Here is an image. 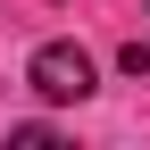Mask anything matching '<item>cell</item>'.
<instances>
[{
    "mask_svg": "<svg viewBox=\"0 0 150 150\" xmlns=\"http://www.w3.org/2000/svg\"><path fill=\"white\" fill-rule=\"evenodd\" d=\"M25 83H33V100L75 108V100H92V92H100V67H92L83 42H42V50L25 59Z\"/></svg>",
    "mask_w": 150,
    "mask_h": 150,
    "instance_id": "obj_1",
    "label": "cell"
},
{
    "mask_svg": "<svg viewBox=\"0 0 150 150\" xmlns=\"http://www.w3.org/2000/svg\"><path fill=\"white\" fill-rule=\"evenodd\" d=\"M8 150H59L50 125H8Z\"/></svg>",
    "mask_w": 150,
    "mask_h": 150,
    "instance_id": "obj_2",
    "label": "cell"
}]
</instances>
